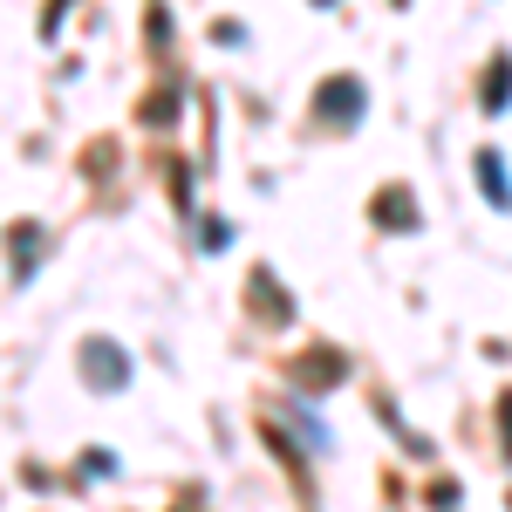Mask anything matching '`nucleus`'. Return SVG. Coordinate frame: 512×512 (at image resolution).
<instances>
[{
	"label": "nucleus",
	"mask_w": 512,
	"mask_h": 512,
	"mask_svg": "<svg viewBox=\"0 0 512 512\" xmlns=\"http://www.w3.org/2000/svg\"><path fill=\"white\" fill-rule=\"evenodd\" d=\"M82 369H89V383H96V390H123V383H130V355H123L117 342H103V335H96V342H82Z\"/></svg>",
	"instance_id": "nucleus-1"
},
{
	"label": "nucleus",
	"mask_w": 512,
	"mask_h": 512,
	"mask_svg": "<svg viewBox=\"0 0 512 512\" xmlns=\"http://www.w3.org/2000/svg\"><path fill=\"white\" fill-rule=\"evenodd\" d=\"M246 308H253L260 321H294V294H287L267 267H253V280H246Z\"/></svg>",
	"instance_id": "nucleus-2"
},
{
	"label": "nucleus",
	"mask_w": 512,
	"mask_h": 512,
	"mask_svg": "<svg viewBox=\"0 0 512 512\" xmlns=\"http://www.w3.org/2000/svg\"><path fill=\"white\" fill-rule=\"evenodd\" d=\"M321 117L342 123V130H355V123H362V82L355 76H328L321 82Z\"/></svg>",
	"instance_id": "nucleus-3"
},
{
	"label": "nucleus",
	"mask_w": 512,
	"mask_h": 512,
	"mask_svg": "<svg viewBox=\"0 0 512 512\" xmlns=\"http://www.w3.org/2000/svg\"><path fill=\"white\" fill-rule=\"evenodd\" d=\"M287 369H294V383H301V390H335L349 362H342L335 349H308V355H294Z\"/></svg>",
	"instance_id": "nucleus-4"
},
{
	"label": "nucleus",
	"mask_w": 512,
	"mask_h": 512,
	"mask_svg": "<svg viewBox=\"0 0 512 512\" xmlns=\"http://www.w3.org/2000/svg\"><path fill=\"white\" fill-rule=\"evenodd\" d=\"M376 219L396 226V233H410V226H417V212H410V185H383V192H376Z\"/></svg>",
	"instance_id": "nucleus-5"
},
{
	"label": "nucleus",
	"mask_w": 512,
	"mask_h": 512,
	"mask_svg": "<svg viewBox=\"0 0 512 512\" xmlns=\"http://www.w3.org/2000/svg\"><path fill=\"white\" fill-rule=\"evenodd\" d=\"M478 185H485V198L499 212H512V178H506V164H499V151H478Z\"/></svg>",
	"instance_id": "nucleus-6"
},
{
	"label": "nucleus",
	"mask_w": 512,
	"mask_h": 512,
	"mask_svg": "<svg viewBox=\"0 0 512 512\" xmlns=\"http://www.w3.org/2000/svg\"><path fill=\"white\" fill-rule=\"evenodd\" d=\"M512 103V55H492L485 62V110H506Z\"/></svg>",
	"instance_id": "nucleus-7"
},
{
	"label": "nucleus",
	"mask_w": 512,
	"mask_h": 512,
	"mask_svg": "<svg viewBox=\"0 0 512 512\" xmlns=\"http://www.w3.org/2000/svg\"><path fill=\"white\" fill-rule=\"evenodd\" d=\"M144 123H164V117H178V82H164V89H151V103L137 110Z\"/></svg>",
	"instance_id": "nucleus-8"
},
{
	"label": "nucleus",
	"mask_w": 512,
	"mask_h": 512,
	"mask_svg": "<svg viewBox=\"0 0 512 512\" xmlns=\"http://www.w3.org/2000/svg\"><path fill=\"white\" fill-rule=\"evenodd\" d=\"M35 226H14V253H21V260H14V274H21V280H28V274H35Z\"/></svg>",
	"instance_id": "nucleus-9"
},
{
	"label": "nucleus",
	"mask_w": 512,
	"mask_h": 512,
	"mask_svg": "<svg viewBox=\"0 0 512 512\" xmlns=\"http://www.w3.org/2000/svg\"><path fill=\"white\" fill-rule=\"evenodd\" d=\"M69 7H76V0H48V7H41V35H55V28H62V14H69Z\"/></svg>",
	"instance_id": "nucleus-10"
},
{
	"label": "nucleus",
	"mask_w": 512,
	"mask_h": 512,
	"mask_svg": "<svg viewBox=\"0 0 512 512\" xmlns=\"http://www.w3.org/2000/svg\"><path fill=\"white\" fill-rule=\"evenodd\" d=\"M151 55H164V0H151Z\"/></svg>",
	"instance_id": "nucleus-11"
},
{
	"label": "nucleus",
	"mask_w": 512,
	"mask_h": 512,
	"mask_svg": "<svg viewBox=\"0 0 512 512\" xmlns=\"http://www.w3.org/2000/svg\"><path fill=\"white\" fill-rule=\"evenodd\" d=\"M499 417H506V451H512V390L499 396Z\"/></svg>",
	"instance_id": "nucleus-12"
},
{
	"label": "nucleus",
	"mask_w": 512,
	"mask_h": 512,
	"mask_svg": "<svg viewBox=\"0 0 512 512\" xmlns=\"http://www.w3.org/2000/svg\"><path fill=\"white\" fill-rule=\"evenodd\" d=\"M315 7H328V0H315Z\"/></svg>",
	"instance_id": "nucleus-13"
}]
</instances>
